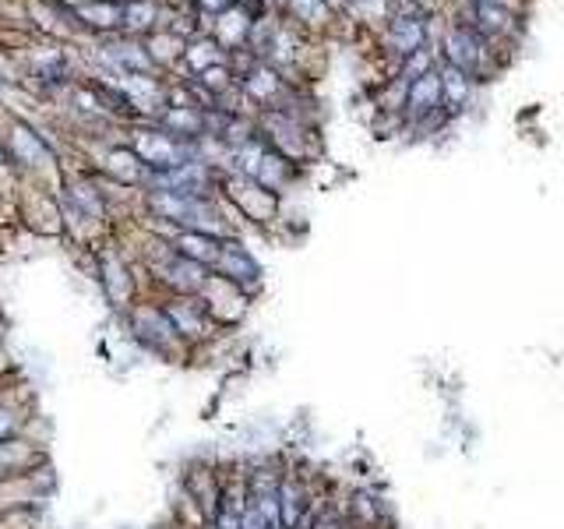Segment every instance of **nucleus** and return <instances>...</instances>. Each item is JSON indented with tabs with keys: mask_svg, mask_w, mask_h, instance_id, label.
I'll use <instances>...</instances> for the list:
<instances>
[{
	"mask_svg": "<svg viewBox=\"0 0 564 529\" xmlns=\"http://www.w3.org/2000/svg\"><path fill=\"white\" fill-rule=\"evenodd\" d=\"M201 300H205L208 314H212V321H216L219 332H237L240 325H244L247 311H251V297H244V293L237 290V286L223 283V279H208V286L198 293Z\"/></svg>",
	"mask_w": 564,
	"mask_h": 529,
	"instance_id": "nucleus-6",
	"label": "nucleus"
},
{
	"mask_svg": "<svg viewBox=\"0 0 564 529\" xmlns=\"http://www.w3.org/2000/svg\"><path fill=\"white\" fill-rule=\"evenodd\" d=\"M4 381V378H0ZM36 403H32L29 392H8V388H0V445L11 438H25L29 434V424L36 420Z\"/></svg>",
	"mask_w": 564,
	"mask_h": 529,
	"instance_id": "nucleus-8",
	"label": "nucleus"
},
{
	"mask_svg": "<svg viewBox=\"0 0 564 529\" xmlns=\"http://www.w3.org/2000/svg\"><path fill=\"white\" fill-rule=\"evenodd\" d=\"M219 191L233 202V209L251 223H268L275 216V194H268L265 187H258L251 177L240 173H219Z\"/></svg>",
	"mask_w": 564,
	"mask_h": 529,
	"instance_id": "nucleus-5",
	"label": "nucleus"
},
{
	"mask_svg": "<svg viewBox=\"0 0 564 529\" xmlns=\"http://www.w3.org/2000/svg\"><path fill=\"white\" fill-rule=\"evenodd\" d=\"M117 318L124 325V339L138 353H145V357L163 360V364H184V360H191V353L177 339V332H173L170 318H166L163 304L156 297H138Z\"/></svg>",
	"mask_w": 564,
	"mask_h": 529,
	"instance_id": "nucleus-1",
	"label": "nucleus"
},
{
	"mask_svg": "<svg viewBox=\"0 0 564 529\" xmlns=\"http://www.w3.org/2000/svg\"><path fill=\"white\" fill-rule=\"evenodd\" d=\"M205 4H212V8H230V0H205Z\"/></svg>",
	"mask_w": 564,
	"mask_h": 529,
	"instance_id": "nucleus-17",
	"label": "nucleus"
},
{
	"mask_svg": "<svg viewBox=\"0 0 564 529\" xmlns=\"http://www.w3.org/2000/svg\"><path fill=\"white\" fill-rule=\"evenodd\" d=\"M11 152H15V163L29 166V170H36V166L50 163L53 152L50 145H46V138H39L36 131H29L25 124L15 127V138H11Z\"/></svg>",
	"mask_w": 564,
	"mask_h": 529,
	"instance_id": "nucleus-11",
	"label": "nucleus"
},
{
	"mask_svg": "<svg viewBox=\"0 0 564 529\" xmlns=\"http://www.w3.org/2000/svg\"><path fill=\"white\" fill-rule=\"evenodd\" d=\"M476 43H480V39H476L469 29H459L448 36V57L455 60V68H476V60H480Z\"/></svg>",
	"mask_w": 564,
	"mask_h": 529,
	"instance_id": "nucleus-13",
	"label": "nucleus"
},
{
	"mask_svg": "<svg viewBox=\"0 0 564 529\" xmlns=\"http://www.w3.org/2000/svg\"><path fill=\"white\" fill-rule=\"evenodd\" d=\"M96 283H99V290H103V300L113 314H124L127 307L141 297L138 276H134V269L117 251H103V247L96 251Z\"/></svg>",
	"mask_w": 564,
	"mask_h": 529,
	"instance_id": "nucleus-4",
	"label": "nucleus"
},
{
	"mask_svg": "<svg viewBox=\"0 0 564 529\" xmlns=\"http://www.w3.org/2000/svg\"><path fill=\"white\" fill-rule=\"evenodd\" d=\"M170 240L184 258L198 261L205 269H212V261L219 258V244H223V237H212V233H198V230H177Z\"/></svg>",
	"mask_w": 564,
	"mask_h": 529,
	"instance_id": "nucleus-10",
	"label": "nucleus"
},
{
	"mask_svg": "<svg viewBox=\"0 0 564 529\" xmlns=\"http://www.w3.org/2000/svg\"><path fill=\"white\" fill-rule=\"evenodd\" d=\"M82 15H85V18H96V25H117L120 11L106 4V8H82Z\"/></svg>",
	"mask_w": 564,
	"mask_h": 529,
	"instance_id": "nucleus-15",
	"label": "nucleus"
},
{
	"mask_svg": "<svg viewBox=\"0 0 564 529\" xmlns=\"http://www.w3.org/2000/svg\"><path fill=\"white\" fill-rule=\"evenodd\" d=\"M353 529H385L388 526V501L371 487H353L346 501H339Z\"/></svg>",
	"mask_w": 564,
	"mask_h": 529,
	"instance_id": "nucleus-7",
	"label": "nucleus"
},
{
	"mask_svg": "<svg viewBox=\"0 0 564 529\" xmlns=\"http://www.w3.org/2000/svg\"><path fill=\"white\" fill-rule=\"evenodd\" d=\"M50 459L46 455V445L32 438H11L0 445V480H18L25 473H32L36 466Z\"/></svg>",
	"mask_w": 564,
	"mask_h": 529,
	"instance_id": "nucleus-9",
	"label": "nucleus"
},
{
	"mask_svg": "<svg viewBox=\"0 0 564 529\" xmlns=\"http://www.w3.org/2000/svg\"><path fill=\"white\" fill-rule=\"evenodd\" d=\"M392 39H395V46H399L402 53H413L416 46H420V39H423L420 22H409V18H402V22H395Z\"/></svg>",
	"mask_w": 564,
	"mask_h": 529,
	"instance_id": "nucleus-14",
	"label": "nucleus"
},
{
	"mask_svg": "<svg viewBox=\"0 0 564 529\" xmlns=\"http://www.w3.org/2000/svg\"><path fill=\"white\" fill-rule=\"evenodd\" d=\"M4 159H8V149H4V142H0V163H4Z\"/></svg>",
	"mask_w": 564,
	"mask_h": 529,
	"instance_id": "nucleus-18",
	"label": "nucleus"
},
{
	"mask_svg": "<svg viewBox=\"0 0 564 529\" xmlns=\"http://www.w3.org/2000/svg\"><path fill=\"white\" fill-rule=\"evenodd\" d=\"M212 276L237 286V290L251 300L258 297L261 286H265V269H261V261L254 258L251 247H247L240 237H226L223 244H219V258L212 261Z\"/></svg>",
	"mask_w": 564,
	"mask_h": 529,
	"instance_id": "nucleus-3",
	"label": "nucleus"
},
{
	"mask_svg": "<svg viewBox=\"0 0 564 529\" xmlns=\"http://www.w3.org/2000/svg\"><path fill=\"white\" fill-rule=\"evenodd\" d=\"M11 374V360H8V350H4V343H0V378H8Z\"/></svg>",
	"mask_w": 564,
	"mask_h": 529,
	"instance_id": "nucleus-16",
	"label": "nucleus"
},
{
	"mask_svg": "<svg viewBox=\"0 0 564 529\" xmlns=\"http://www.w3.org/2000/svg\"><path fill=\"white\" fill-rule=\"evenodd\" d=\"M0 529H8V519H0Z\"/></svg>",
	"mask_w": 564,
	"mask_h": 529,
	"instance_id": "nucleus-19",
	"label": "nucleus"
},
{
	"mask_svg": "<svg viewBox=\"0 0 564 529\" xmlns=\"http://www.w3.org/2000/svg\"><path fill=\"white\" fill-rule=\"evenodd\" d=\"M441 103H445V96H441V78L438 75L413 78V85H409V103H406L413 117H431V113H438Z\"/></svg>",
	"mask_w": 564,
	"mask_h": 529,
	"instance_id": "nucleus-12",
	"label": "nucleus"
},
{
	"mask_svg": "<svg viewBox=\"0 0 564 529\" xmlns=\"http://www.w3.org/2000/svg\"><path fill=\"white\" fill-rule=\"evenodd\" d=\"M159 304H163L166 318H170L173 332H177V339L187 346V353H198L205 350V346L216 343L223 332L216 328V321H212V314H208L205 300L201 297H177V293H159Z\"/></svg>",
	"mask_w": 564,
	"mask_h": 529,
	"instance_id": "nucleus-2",
	"label": "nucleus"
}]
</instances>
